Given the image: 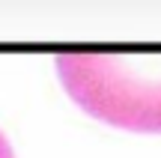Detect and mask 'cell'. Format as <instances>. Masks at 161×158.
Segmentation results:
<instances>
[{"label":"cell","instance_id":"cell-1","mask_svg":"<svg viewBox=\"0 0 161 158\" xmlns=\"http://www.w3.org/2000/svg\"><path fill=\"white\" fill-rule=\"evenodd\" d=\"M57 75L90 117L128 131H161V57L63 54Z\"/></svg>","mask_w":161,"mask_h":158},{"label":"cell","instance_id":"cell-2","mask_svg":"<svg viewBox=\"0 0 161 158\" xmlns=\"http://www.w3.org/2000/svg\"><path fill=\"white\" fill-rule=\"evenodd\" d=\"M0 158H15V152H12V146H9L3 131H0Z\"/></svg>","mask_w":161,"mask_h":158}]
</instances>
